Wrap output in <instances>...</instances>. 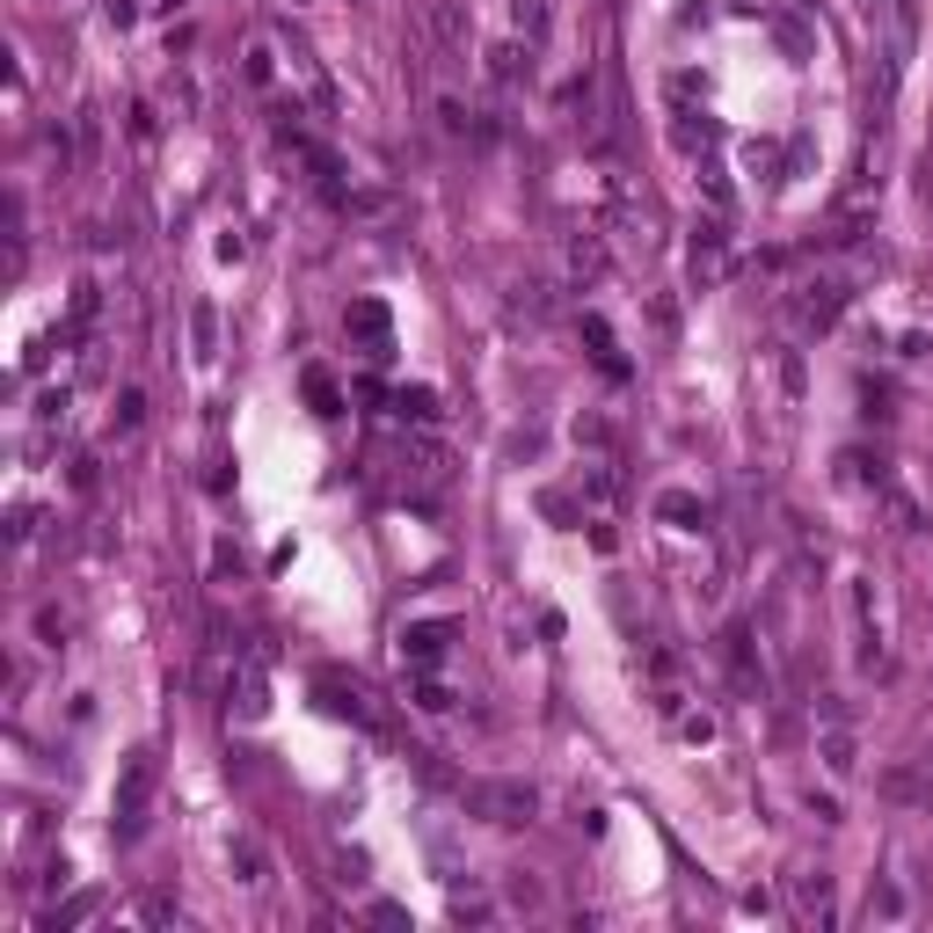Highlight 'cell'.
Returning a JSON list of instances; mask_svg holds the SVG:
<instances>
[{"instance_id": "cell-7", "label": "cell", "mask_w": 933, "mask_h": 933, "mask_svg": "<svg viewBox=\"0 0 933 933\" xmlns=\"http://www.w3.org/2000/svg\"><path fill=\"white\" fill-rule=\"evenodd\" d=\"M445 642H452V627H445V620H416V627H401V657L416 663V671H438V663H445Z\"/></svg>"}, {"instance_id": "cell-28", "label": "cell", "mask_w": 933, "mask_h": 933, "mask_svg": "<svg viewBox=\"0 0 933 933\" xmlns=\"http://www.w3.org/2000/svg\"><path fill=\"white\" fill-rule=\"evenodd\" d=\"M416 708L445 714V708H452V693H445V686H438V679H423V686H416Z\"/></svg>"}, {"instance_id": "cell-4", "label": "cell", "mask_w": 933, "mask_h": 933, "mask_svg": "<svg viewBox=\"0 0 933 933\" xmlns=\"http://www.w3.org/2000/svg\"><path fill=\"white\" fill-rule=\"evenodd\" d=\"M686 271H693V285H700V293H714V285L730 277V234H722V220L693 226V256H686Z\"/></svg>"}, {"instance_id": "cell-26", "label": "cell", "mask_w": 933, "mask_h": 933, "mask_svg": "<svg viewBox=\"0 0 933 933\" xmlns=\"http://www.w3.org/2000/svg\"><path fill=\"white\" fill-rule=\"evenodd\" d=\"M307 394H314L321 416H336V387H328V372H307Z\"/></svg>"}, {"instance_id": "cell-30", "label": "cell", "mask_w": 933, "mask_h": 933, "mask_svg": "<svg viewBox=\"0 0 933 933\" xmlns=\"http://www.w3.org/2000/svg\"><path fill=\"white\" fill-rule=\"evenodd\" d=\"M29 525H37V511H29V503H15V511H8V533H15V540H29Z\"/></svg>"}, {"instance_id": "cell-31", "label": "cell", "mask_w": 933, "mask_h": 933, "mask_svg": "<svg viewBox=\"0 0 933 933\" xmlns=\"http://www.w3.org/2000/svg\"><path fill=\"white\" fill-rule=\"evenodd\" d=\"M606 438H613V431H606L598 416H584V423H576V445H606Z\"/></svg>"}, {"instance_id": "cell-14", "label": "cell", "mask_w": 933, "mask_h": 933, "mask_svg": "<svg viewBox=\"0 0 933 933\" xmlns=\"http://www.w3.org/2000/svg\"><path fill=\"white\" fill-rule=\"evenodd\" d=\"M584 336H590V350H598V365H606V372H613V380H620V372H627V358H620L613 328H606V321H598V314H584Z\"/></svg>"}, {"instance_id": "cell-18", "label": "cell", "mask_w": 933, "mask_h": 933, "mask_svg": "<svg viewBox=\"0 0 933 933\" xmlns=\"http://www.w3.org/2000/svg\"><path fill=\"white\" fill-rule=\"evenodd\" d=\"M96 911H102V897H96V890H80L74 905H59V911H51V926H88Z\"/></svg>"}, {"instance_id": "cell-19", "label": "cell", "mask_w": 933, "mask_h": 933, "mask_svg": "<svg viewBox=\"0 0 933 933\" xmlns=\"http://www.w3.org/2000/svg\"><path fill=\"white\" fill-rule=\"evenodd\" d=\"M234 868H241V883H263V846H256V838H234Z\"/></svg>"}, {"instance_id": "cell-8", "label": "cell", "mask_w": 933, "mask_h": 933, "mask_svg": "<svg viewBox=\"0 0 933 933\" xmlns=\"http://www.w3.org/2000/svg\"><path fill=\"white\" fill-rule=\"evenodd\" d=\"M321 693H328V714H350V722H365V730H387V714L372 708V693L358 686V679H321Z\"/></svg>"}, {"instance_id": "cell-13", "label": "cell", "mask_w": 933, "mask_h": 933, "mask_svg": "<svg viewBox=\"0 0 933 933\" xmlns=\"http://www.w3.org/2000/svg\"><path fill=\"white\" fill-rule=\"evenodd\" d=\"M489 74L503 80V88H511V80L533 74V51H525V45H496V51H489Z\"/></svg>"}, {"instance_id": "cell-21", "label": "cell", "mask_w": 933, "mask_h": 933, "mask_svg": "<svg viewBox=\"0 0 933 933\" xmlns=\"http://www.w3.org/2000/svg\"><path fill=\"white\" fill-rule=\"evenodd\" d=\"M401 416H416V423H431V416H438V401H431V387H409V394H401Z\"/></svg>"}, {"instance_id": "cell-2", "label": "cell", "mask_w": 933, "mask_h": 933, "mask_svg": "<svg viewBox=\"0 0 933 933\" xmlns=\"http://www.w3.org/2000/svg\"><path fill=\"white\" fill-rule=\"evenodd\" d=\"M467 803H474V817H489V824H533L540 817V787L533 781H474Z\"/></svg>"}, {"instance_id": "cell-11", "label": "cell", "mask_w": 933, "mask_h": 933, "mask_svg": "<svg viewBox=\"0 0 933 933\" xmlns=\"http://www.w3.org/2000/svg\"><path fill=\"white\" fill-rule=\"evenodd\" d=\"M722 657H730V671H737V686H744V693H759V686H766V671L751 663V635H744V627H730V635H722Z\"/></svg>"}, {"instance_id": "cell-12", "label": "cell", "mask_w": 933, "mask_h": 933, "mask_svg": "<svg viewBox=\"0 0 933 933\" xmlns=\"http://www.w3.org/2000/svg\"><path fill=\"white\" fill-rule=\"evenodd\" d=\"M350 328L372 344V358L387 350V307H380V299H358V307H350Z\"/></svg>"}, {"instance_id": "cell-17", "label": "cell", "mask_w": 933, "mask_h": 933, "mask_svg": "<svg viewBox=\"0 0 933 933\" xmlns=\"http://www.w3.org/2000/svg\"><path fill=\"white\" fill-rule=\"evenodd\" d=\"M452 919H460V926H489L496 905L489 897H474V890H452Z\"/></svg>"}, {"instance_id": "cell-27", "label": "cell", "mask_w": 933, "mask_h": 933, "mask_svg": "<svg viewBox=\"0 0 933 933\" xmlns=\"http://www.w3.org/2000/svg\"><path fill=\"white\" fill-rule=\"evenodd\" d=\"M868 911H883V919H905V890H875V897H868Z\"/></svg>"}, {"instance_id": "cell-6", "label": "cell", "mask_w": 933, "mask_h": 933, "mask_svg": "<svg viewBox=\"0 0 933 933\" xmlns=\"http://www.w3.org/2000/svg\"><path fill=\"white\" fill-rule=\"evenodd\" d=\"M817 759H824V773H832V781H854V773H860V737L846 730V722H824Z\"/></svg>"}, {"instance_id": "cell-22", "label": "cell", "mask_w": 933, "mask_h": 933, "mask_svg": "<svg viewBox=\"0 0 933 933\" xmlns=\"http://www.w3.org/2000/svg\"><path fill=\"white\" fill-rule=\"evenodd\" d=\"M139 416H147V394H139V387H124V394H117V431H132Z\"/></svg>"}, {"instance_id": "cell-5", "label": "cell", "mask_w": 933, "mask_h": 933, "mask_svg": "<svg viewBox=\"0 0 933 933\" xmlns=\"http://www.w3.org/2000/svg\"><path fill=\"white\" fill-rule=\"evenodd\" d=\"M787 890H795V919L803 926H832V875L824 868H803Z\"/></svg>"}, {"instance_id": "cell-23", "label": "cell", "mask_w": 933, "mask_h": 933, "mask_svg": "<svg viewBox=\"0 0 933 933\" xmlns=\"http://www.w3.org/2000/svg\"><path fill=\"white\" fill-rule=\"evenodd\" d=\"M438 37H445V45H467V15L452 8V0L438 8Z\"/></svg>"}, {"instance_id": "cell-16", "label": "cell", "mask_w": 933, "mask_h": 933, "mask_svg": "<svg viewBox=\"0 0 933 933\" xmlns=\"http://www.w3.org/2000/svg\"><path fill=\"white\" fill-rule=\"evenodd\" d=\"M511 23H518V37H533V45H540V37H547V0H511Z\"/></svg>"}, {"instance_id": "cell-1", "label": "cell", "mask_w": 933, "mask_h": 933, "mask_svg": "<svg viewBox=\"0 0 933 933\" xmlns=\"http://www.w3.org/2000/svg\"><path fill=\"white\" fill-rule=\"evenodd\" d=\"M153 787H161V766H153V751H132V759H124V773H117V795H110V832H117V846H132V838L147 832Z\"/></svg>"}, {"instance_id": "cell-15", "label": "cell", "mask_w": 933, "mask_h": 933, "mask_svg": "<svg viewBox=\"0 0 933 933\" xmlns=\"http://www.w3.org/2000/svg\"><path fill=\"white\" fill-rule=\"evenodd\" d=\"M293 74H299V80H307V96H314V102H321V110H328V102H336V88H328V74H321V66H314V51H307V45H293Z\"/></svg>"}, {"instance_id": "cell-3", "label": "cell", "mask_w": 933, "mask_h": 933, "mask_svg": "<svg viewBox=\"0 0 933 933\" xmlns=\"http://www.w3.org/2000/svg\"><path fill=\"white\" fill-rule=\"evenodd\" d=\"M795 328H832L846 314V277H810V285H795Z\"/></svg>"}, {"instance_id": "cell-9", "label": "cell", "mask_w": 933, "mask_h": 933, "mask_svg": "<svg viewBox=\"0 0 933 933\" xmlns=\"http://www.w3.org/2000/svg\"><path fill=\"white\" fill-rule=\"evenodd\" d=\"M562 263H569V277H576V285H598V277H606V241H598V234H569Z\"/></svg>"}, {"instance_id": "cell-20", "label": "cell", "mask_w": 933, "mask_h": 933, "mask_svg": "<svg viewBox=\"0 0 933 933\" xmlns=\"http://www.w3.org/2000/svg\"><path fill=\"white\" fill-rule=\"evenodd\" d=\"M139 919H147V926H183V905H175V897H147V905H139Z\"/></svg>"}, {"instance_id": "cell-25", "label": "cell", "mask_w": 933, "mask_h": 933, "mask_svg": "<svg viewBox=\"0 0 933 933\" xmlns=\"http://www.w3.org/2000/svg\"><path fill=\"white\" fill-rule=\"evenodd\" d=\"M212 328H220V321H212V307H197V314H190V336H197V358H212Z\"/></svg>"}, {"instance_id": "cell-10", "label": "cell", "mask_w": 933, "mask_h": 933, "mask_svg": "<svg viewBox=\"0 0 933 933\" xmlns=\"http://www.w3.org/2000/svg\"><path fill=\"white\" fill-rule=\"evenodd\" d=\"M576 489H584L590 503H620V496H627V474H620L613 460H598V467H584V474H576Z\"/></svg>"}, {"instance_id": "cell-29", "label": "cell", "mask_w": 933, "mask_h": 933, "mask_svg": "<svg viewBox=\"0 0 933 933\" xmlns=\"http://www.w3.org/2000/svg\"><path fill=\"white\" fill-rule=\"evenodd\" d=\"M657 511H663V518H700V503H693V496H679V489H671V496H663V503H657Z\"/></svg>"}, {"instance_id": "cell-24", "label": "cell", "mask_w": 933, "mask_h": 933, "mask_svg": "<svg viewBox=\"0 0 933 933\" xmlns=\"http://www.w3.org/2000/svg\"><path fill=\"white\" fill-rule=\"evenodd\" d=\"M503 890H511V905H525V911H540V905H547V897H540V883H533V875H511V883H503Z\"/></svg>"}]
</instances>
